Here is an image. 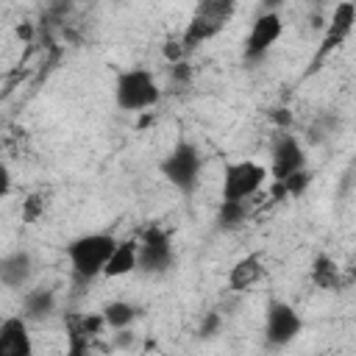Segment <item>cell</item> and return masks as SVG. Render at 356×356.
Returning a JSON list of instances; mask_svg holds the SVG:
<instances>
[{
	"instance_id": "6da1fadb",
	"label": "cell",
	"mask_w": 356,
	"mask_h": 356,
	"mask_svg": "<svg viewBox=\"0 0 356 356\" xmlns=\"http://www.w3.org/2000/svg\"><path fill=\"white\" fill-rule=\"evenodd\" d=\"M234 14H236V0H195L186 28L178 36L184 53H192L200 44L217 39L228 28Z\"/></svg>"
},
{
	"instance_id": "7a4b0ae2",
	"label": "cell",
	"mask_w": 356,
	"mask_h": 356,
	"mask_svg": "<svg viewBox=\"0 0 356 356\" xmlns=\"http://www.w3.org/2000/svg\"><path fill=\"white\" fill-rule=\"evenodd\" d=\"M114 245H117V236L108 231H86V234L72 236L64 245V256L70 261L72 275L81 281H95L97 275H103V267Z\"/></svg>"
},
{
	"instance_id": "3957f363",
	"label": "cell",
	"mask_w": 356,
	"mask_h": 356,
	"mask_svg": "<svg viewBox=\"0 0 356 356\" xmlns=\"http://www.w3.org/2000/svg\"><path fill=\"white\" fill-rule=\"evenodd\" d=\"M159 175L181 195H195L203 175V153L195 142L178 139L159 161Z\"/></svg>"
},
{
	"instance_id": "277c9868",
	"label": "cell",
	"mask_w": 356,
	"mask_h": 356,
	"mask_svg": "<svg viewBox=\"0 0 356 356\" xmlns=\"http://www.w3.org/2000/svg\"><path fill=\"white\" fill-rule=\"evenodd\" d=\"M111 95H114V106L120 111L136 114V111L153 108L161 100V86L147 67H128V70L117 72Z\"/></svg>"
},
{
	"instance_id": "5b68a950",
	"label": "cell",
	"mask_w": 356,
	"mask_h": 356,
	"mask_svg": "<svg viewBox=\"0 0 356 356\" xmlns=\"http://www.w3.org/2000/svg\"><path fill=\"white\" fill-rule=\"evenodd\" d=\"M270 184L267 164L256 159H236L222 164L220 200H253Z\"/></svg>"
},
{
	"instance_id": "8992f818",
	"label": "cell",
	"mask_w": 356,
	"mask_h": 356,
	"mask_svg": "<svg viewBox=\"0 0 356 356\" xmlns=\"http://www.w3.org/2000/svg\"><path fill=\"white\" fill-rule=\"evenodd\" d=\"M175 250L172 236L161 225H147L136 239V273L145 275H161L172 267Z\"/></svg>"
},
{
	"instance_id": "52a82bcc",
	"label": "cell",
	"mask_w": 356,
	"mask_h": 356,
	"mask_svg": "<svg viewBox=\"0 0 356 356\" xmlns=\"http://www.w3.org/2000/svg\"><path fill=\"white\" fill-rule=\"evenodd\" d=\"M303 331V317L300 312L289 303V300H281V298H273L267 300L264 306V342L270 348H286L292 345Z\"/></svg>"
},
{
	"instance_id": "ba28073f",
	"label": "cell",
	"mask_w": 356,
	"mask_h": 356,
	"mask_svg": "<svg viewBox=\"0 0 356 356\" xmlns=\"http://www.w3.org/2000/svg\"><path fill=\"white\" fill-rule=\"evenodd\" d=\"M64 337H67V353L83 356L95 348V339L106 334V323L100 312H64Z\"/></svg>"
},
{
	"instance_id": "9c48e42d",
	"label": "cell",
	"mask_w": 356,
	"mask_h": 356,
	"mask_svg": "<svg viewBox=\"0 0 356 356\" xmlns=\"http://www.w3.org/2000/svg\"><path fill=\"white\" fill-rule=\"evenodd\" d=\"M284 36V19L275 8H264L261 14H256V19L250 22V31L245 36V47L242 56L248 61H261Z\"/></svg>"
},
{
	"instance_id": "30bf717a",
	"label": "cell",
	"mask_w": 356,
	"mask_h": 356,
	"mask_svg": "<svg viewBox=\"0 0 356 356\" xmlns=\"http://www.w3.org/2000/svg\"><path fill=\"white\" fill-rule=\"evenodd\" d=\"M306 170V147L300 145V139L289 131H281L273 145H270V181H281L289 178L292 172Z\"/></svg>"
},
{
	"instance_id": "8fae6325",
	"label": "cell",
	"mask_w": 356,
	"mask_h": 356,
	"mask_svg": "<svg viewBox=\"0 0 356 356\" xmlns=\"http://www.w3.org/2000/svg\"><path fill=\"white\" fill-rule=\"evenodd\" d=\"M353 25H356V3L353 0H339L334 6V11H331V19H328L325 31H323V39H320V47H317L314 58L323 61L328 53L339 50L350 39Z\"/></svg>"
},
{
	"instance_id": "7c38bea8",
	"label": "cell",
	"mask_w": 356,
	"mask_h": 356,
	"mask_svg": "<svg viewBox=\"0 0 356 356\" xmlns=\"http://www.w3.org/2000/svg\"><path fill=\"white\" fill-rule=\"evenodd\" d=\"M33 275H36V261L28 250L17 248L0 256V286L22 292L33 284Z\"/></svg>"
},
{
	"instance_id": "4fadbf2b",
	"label": "cell",
	"mask_w": 356,
	"mask_h": 356,
	"mask_svg": "<svg viewBox=\"0 0 356 356\" xmlns=\"http://www.w3.org/2000/svg\"><path fill=\"white\" fill-rule=\"evenodd\" d=\"M33 334L31 323L17 312L0 320V356H31Z\"/></svg>"
},
{
	"instance_id": "5bb4252c",
	"label": "cell",
	"mask_w": 356,
	"mask_h": 356,
	"mask_svg": "<svg viewBox=\"0 0 356 356\" xmlns=\"http://www.w3.org/2000/svg\"><path fill=\"white\" fill-rule=\"evenodd\" d=\"M267 275V264L261 253H245L242 259H236L225 275V284L231 292H248L256 284H261Z\"/></svg>"
},
{
	"instance_id": "9a60e30c",
	"label": "cell",
	"mask_w": 356,
	"mask_h": 356,
	"mask_svg": "<svg viewBox=\"0 0 356 356\" xmlns=\"http://www.w3.org/2000/svg\"><path fill=\"white\" fill-rule=\"evenodd\" d=\"M56 306H58V298H56V289L50 286H28L22 292V303H19V314L33 325V323H44L56 314Z\"/></svg>"
},
{
	"instance_id": "2e32d148",
	"label": "cell",
	"mask_w": 356,
	"mask_h": 356,
	"mask_svg": "<svg viewBox=\"0 0 356 356\" xmlns=\"http://www.w3.org/2000/svg\"><path fill=\"white\" fill-rule=\"evenodd\" d=\"M309 281L323 289V292H339L345 286V275H342V267L337 264L334 256L328 253H317L312 259V270H309Z\"/></svg>"
},
{
	"instance_id": "e0dca14e",
	"label": "cell",
	"mask_w": 356,
	"mask_h": 356,
	"mask_svg": "<svg viewBox=\"0 0 356 356\" xmlns=\"http://www.w3.org/2000/svg\"><path fill=\"white\" fill-rule=\"evenodd\" d=\"M100 314H103V323H106V331H114V334H125L136 320H139V314H142V309L136 306V303H131V300H122V298H117V300H108L103 309H100Z\"/></svg>"
},
{
	"instance_id": "ac0fdd59",
	"label": "cell",
	"mask_w": 356,
	"mask_h": 356,
	"mask_svg": "<svg viewBox=\"0 0 356 356\" xmlns=\"http://www.w3.org/2000/svg\"><path fill=\"white\" fill-rule=\"evenodd\" d=\"M131 273H136V239H117L103 267V278H125Z\"/></svg>"
},
{
	"instance_id": "d6986e66",
	"label": "cell",
	"mask_w": 356,
	"mask_h": 356,
	"mask_svg": "<svg viewBox=\"0 0 356 356\" xmlns=\"http://www.w3.org/2000/svg\"><path fill=\"white\" fill-rule=\"evenodd\" d=\"M253 214V200H220L217 206V225L222 231L242 228Z\"/></svg>"
},
{
	"instance_id": "ffe728a7",
	"label": "cell",
	"mask_w": 356,
	"mask_h": 356,
	"mask_svg": "<svg viewBox=\"0 0 356 356\" xmlns=\"http://www.w3.org/2000/svg\"><path fill=\"white\" fill-rule=\"evenodd\" d=\"M42 211H44V200H42V195H31V197L25 200V206H22V217L31 220V222H33Z\"/></svg>"
},
{
	"instance_id": "44dd1931",
	"label": "cell",
	"mask_w": 356,
	"mask_h": 356,
	"mask_svg": "<svg viewBox=\"0 0 356 356\" xmlns=\"http://www.w3.org/2000/svg\"><path fill=\"white\" fill-rule=\"evenodd\" d=\"M14 189V175H11V167L0 159V200H6Z\"/></svg>"
},
{
	"instance_id": "7402d4cb",
	"label": "cell",
	"mask_w": 356,
	"mask_h": 356,
	"mask_svg": "<svg viewBox=\"0 0 356 356\" xmlns=\"http://www.w3.org/2000/svg\"><path fill=\"white\" fill-rule=\"evenodd\" d=\"M217 328H220V314H214V312L206 314V320H203V325H200V334H203V337H211Z\"/></svg>"
},
{
	"instance_id": "603a6c76",
	"label": "cell",
	"mask_w": 356,
	"mask_h": 356,
	"mask_svg": "<svg viewBox=\"0 0 356 356\" xmlns=\"http://www.w3.org/2000/svg\"><path fill=\"white\" fill-rule=\"evenodd\" d=\"M284 3H289V0H261V6H264V8H275V11H278Z\"/></svg>"
},
{
	"instance_id": "cb8c5ba5",
	"label": "cell",
	"mask_w": 356,
	"mask_h": 356,
	"mask_svg": "<svg viewBox=\"0 0 356 356\" xmlns=\"http://www.w3.org/2000/svg\"><path fill=\"white\" fill-rule=\"evenodd\" d=\"M314 3H320V0H314Z\"/></svg>"
}]
</instances>
